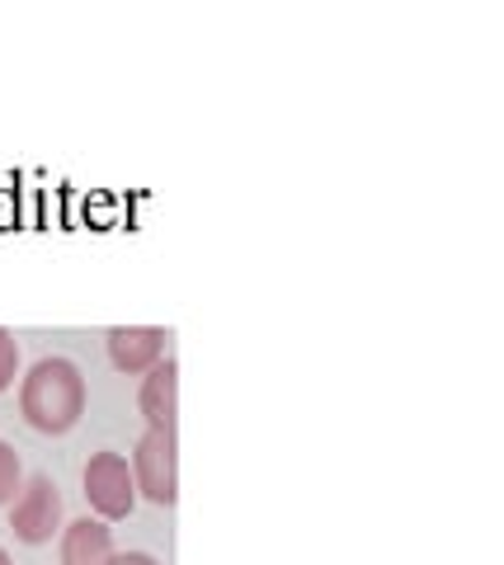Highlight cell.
<instances>
[{"mask_svg":"<svg viewBox=\"0 0 504 565\" xmlns=\"http://www.w3.org/2000/svg\"><path fill=\"white\" fill-rule=\"evenodd\" d=\"M170 334L161 326H114L109 330V363L118 373H151L165 359Z\"/></svg>","mask_w":504,"mask_h":565,"instance_id":"cell-5","label":"cell"},{"mask_svg":"<svg viewBox=\"0 0 504 565\" xmlns=\"http://www.w3.org/2000/svg\"><path fill=\"white\" fill-rule=\"evenodd\" d=\"M10 533L29 546H43L62 533V490L52 476H29L20 486L10 500Z\"/></svg>","mask_w":504,"mask_h":565,"instance_id":"cell-3","label":"cell"},{"mask_svg":"<svg viewBox=\"0 0 504 565\" xmlns=\"http://www.w3.org/2000/svg\"><path fill=\"white\" fill-rule=\"evenodd\" d=\"M20 486H24V462H20V452L0 438V504H10L14 494H20Z\"/></svg>","mask_w":504,"mask_h":565,"instance_id":"cell-8","label":"cell"},{"mask_svg":"<svg viewBox=\"0 0 504 565\" xmlns=\"http://www.w3.org/2000/svg\"><path fill=\"white\" fill-rule=\"evenodd\" d=\"M20 415L39 434H72L85 415V377L72 359H39L20 382Z\"/></svg>","mask_w":504,"mask_h":565,"instance_id":"cell-1","label":"cell"},{"mask_svg":"<svg viewBox=\"0 0 504 565\" xmlns=\"http://www.w3.org/2000/svg\"><path fill=\"white\" fill-rule=\"evenodd\" d=\"M81 486L99 519H128L137 504L132 467H128V457H118V452H95L81 471Z\"/></svg>","mask_w":504,"mask_h":565,"instance_id":"cell-4","label":"cell"},{"mask_svg":"<svg viewBox=\"0 0 504 565\" xmlns=\"http://www.w3.org/2000/svg\"><path fill=\"white\" fill-rule=\"evenodd\" d=\"M114 556V533L99 519H76L62 527V565H109Z\"/></svg>","mask_w":504,"mask_h":565,"instance_id":"cell-7","label":"cell"},{"mask_svg":"<svg viewBox=\"0 0 504 565\" xmlns=\"http://www.w3.org/2000/svg\"><path fill=\"white\" fill-rule=\"evenodd\" d=\"M109 565H161L156 556H147V552H118Z\"/></svg>","mask_w":504,"mask_h":565,"instance_id":"cell-10","label":"cell"},{"mask_svg":"<svg viewBox=\"0 0 504 565\" xmlns=\"http://www.w3.org/2000/svg\"><path fill=\"white\" fill-rule=\"evenodd\" d=\"M132 481L151 504L170 509L180 500V438L170 429H147L132 452Z\"/></svg>","mask_w":504,"mask_h":565,"instance_id":"cell-2","label":"cell"},{"mask_svg":"<svg viewBox=\"0 0 504 565\" xmlns=\"http://www.w3.org/2000/svg\"><path fill=\"white\" fill-rule=\"evenodd\" d=\"M14 377H20V344H14V334L0 326V392H10Z\"/></svg>","mask_w":504,"mask_h":565,"instance_id":"cell-9","label":"cell"},{"mask_svg":"<svg viewBox=\"0 0 504 565\" xmlns=\"http://www.w3.org/2000/svg\"><path fill=\"white\" fill-rule=\"evenodd\" d=\"M0 565H14V561H10V552H6V546H0Z\"/></svg>","mask_w":504,"mask_h":565,"instance_id":"cell-11","label":"cell"},{"mask_svg":"<svg viewBox=\"0 0 504 565\" xmlns=\"http://www.w3.org/2000/svg\"><path fill=\"white\" fill-rule=\"evenodd\" d=\"M137 411L147 415V429H170L175 434V419H180V363L175 359H161L142 377Z\"/></svg>","mask_w":504,"mask_h":565,"instance_id":"cell-6","label":"cell"}]
</instances>
